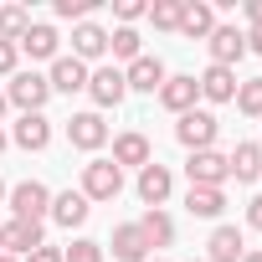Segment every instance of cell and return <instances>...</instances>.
Returning <instances> with one entry per match:
<instances>
[{
    "label": "cell",
    "mask_w": 262,
    "mask_h": 262,
    "mask_svg": "<svg viewBox=\"0 0 262 262\" xmlns=\"http://www.w3.org/2000/svg\"><path fill=\"white\" fill-rule=\"evenodd\" d=\"M236 108H242V113H252V118H262V77H252V82H242V88H236Z\"/></svg>",
    "instance_id": "28"
},
{
    "label": "cell",
    "mask_w": 262,
    "mask_h": 262,
    "mask_svg": "<svg viewBox=\"0 0 262 262\" xmlns=\"http://www.w3.org/2000/svg\"><path fill=\"white\" fill-rule=\"evenodd\" d=\"M242 262H262V252H247V257H242Z\"/></svg>",
    "instance_id": "38"
},
{
    "label": "cell",
    "mask_w": 262,
    "mask_h": 262,
    "mask_svg": "<svg viewBox=\"0 0 262 262\" xmlns=\"http://www.w3.org/2000/svg\"><path fill=\"white\" fill-rule=\"evenodd\" d=\"M16 47L31 52V57H57V31H52V26H26V36H21Z\"/></svg>",
    "instance_id": "24"
},
{
    "label": "cell",
    "mask_w": 262,
    "mask_h": 262,
    "mask_svg": "<svg viewBox=\"0 0 262 262\" xmlns=\"http://www.w3.org/2000/svg\"><path fill=\"white\" fill-rule=\"evenodd\" d=\"M206 247H211V257H206V262H242V257H247V242H242V231H236V226H216Z\"/></svg>",
    "instance_id": "11"
},
{
    "label": "cell",
    "mask_w": 262,
    "mask_h": 262,
    "mask_svg": "<svg viewBox=\"0 0 262 262\" xmlns=\"http://www.w3.org/2000/svg\"><path fill=\"white\" fill-rule=\"evenodd\" d=\"M0 149H6V134H0Z\"/></svg>",
    "instance_id": "43"
},
{
    "label": "cell",
    "mask_w": 262,
    "mask_h": 262,
    "mask_svg": "<svg viewBox=\"0 0 262 262\" xmlns=\"http://www.w3.org/2000/svg\"><path fill=\"white\" fill-rule=\"evenodd\" d=\"M0 113H6V93H0Z\"/></svg>",
    "instance_id": "41"
},
{
    "label": "cell",
    "mask_w": 262,
    "mask_h": 262,
    "mask_svg": "<svg viewBox=\"0 0 262 262\" xmlns=\"http://www.w3.org/2000/svg\"><path fill=\"white\" fill-rule=\"evenodd\" d=\"M11 211H16V221H41V216L52 211L47 185H41V180H21V185L11 190Z\"/></svg>",
    "instance_id": "2"
},
{
    "label": "cell",
    "mask_w": 262,
    "mask_h": 262,
    "mask_svg": "<svg viewBox=\"0 0 262 262\" xmlns=\"http://www.w3.org/2000/svg\"><path fill=\"white\" fill-rule=\"evenodd\" d=\"M6 247H11V252H26V257H31L36 247H47V242H41V221H11V226H6Z\"/></svg>",
    "instance_id": "19"
},
{
    "label": "cell",
    "mask_w": 262,
    "mask_h": 262,
    "mask_svg": "<svg viewBox=\"0 0 262 262\" xmlns=\"http://www.w3.org/2000/svg\"><path fill=\"white\" fill-rule=\"evenodd\" d=\"M62 262H103V247H98V242H72V247L62 252Z\"/></svg>",
    "instance_id": "30"
},
{
    "label": "cell",
    "mask_w": 262,
    "mask_h": 262,
    "mask_svg": "<svg viewBox=\"0 0 262 262\" xmlns=\"http://www.w3.org/2000/svg\"><path fill=\"white\" fill-rule=\"evenodd\" d=\"M247 52H257V57H262V26H252V36H247Z\"/></svg>",
    "instance_id": "37"
},
{
    "label": "cell",
    "mask_w": 262,
    "mask_h": 262,
    "mask_svg": "<svg viewBox=\"0 0 262 262\" xmlns=\"http://www.w3.org/2000/svg\"><path fill=\"white\" fill-rule=\"evenodd\" d=\"M67 139H72L77 149H98V144L108 139V123H103L98 113H72V118H67Z\"/></svg>",
    "instance_id": "8"
},
{
    "label": "cell",
    "mask_w": 262,
    "mask_h": 262,
    "mask_svg": "<svg viewBox=\"0 0 262 262\" xmlns=\"http://www.w3.org/2000/svg\"><path fill=\"white\" fill-rule=\"evenodd\" d=\"M47 82H52L57 93H82V88H88V67H82L77 57H57V62H52V77H47Z\"/></svg>",
    "instance_id": "12"
},
{
    "label": "cell",
    "mask_w": 262,
    "mask_h": 262,
    "mask_svg": "<svg viewBox=\"0 0 262 262\" xmlns=\"http://www.w3.org/2000/svg\"><path fill=\"white\" fill-rule=\"evenodd\" d=\"M185 211H190V216H221V211H226V195H221V190H211V185H190Z\"/></svg>",
    "instance_id": "22"
},
{
    "label": "cell",
    "mask_w": 262,
    "mask_h": 262,
    "mask_svg": "<svg viewBox=\"0 0 262 262\" xmlns=\"http://www.w3.org/2000/svg\"><path fill=\"white\" fill-rule=\"evenodd\" d=\"M242 57H247V36L236 26H216L211 31V67H231Z\"/></svg>",
    "instance_id": "7"
},
{
    "label": "cell",
    "mask_w": 262,
    "mask_h": 262,
    "mask_svg": "<svg viewBox=\"0 0 262 262\" xmlns=\"http://www.w3.org/2000/svg\"><path fill=\"white\" fill-rule=\"evenodd\" d=\"M52 216H57L62 226H82V221H88V195H82V190H62V195L52 201Z\"/></svg>",
    "instance_id": "18"
},
{
    "label": "cell",
    "mask_w": 262,
    "mask_h": 262,
    "mask_svg": "<svg viewBox=\"0 0 262 262\" xmlns=\"http://www.w3.org/2000/svg\"><path fill=\"white\" fill-rule=\"evenodd\" d=\"M175 139H180L190 155H195V149H211V139H216V118H211V113H195V108H190V113H180Z\"/></svg>",
    "instance_id": "4"
},
{
    "label": "cell",
    "mask_w": 262,
    "mask_h": 262,
    "mask_svg": "<svg viewBox=\"0 0 262 262\" xmlns=\"http://www.w3.org/2000/svg\"><path fill=\"white\" fill-rule=\"evenodd\" d=\"M113 257H118V262H144V257H149L144 231H139V226H118V231H113Z\"/></svg>",
    "instance_id": "14"
},
{
    "label": "cell",
    "mask_w": 262,
    "mask_h": 262,
    "mask_svg": "<svg viewBox=\"0 0 262 262\" xmlns=\"http://www.w3.org/2000/svg\"><path fill=\"white\" fill-rule=\"evenodd\" d=\"M226 170H231L236 180H257V175H262V149H257V144H236L231 160H226Z\"/></svg>",
    "instance_id": "21"
},
{
    "label": "cell",
    "mask_w": 262,
    "mask_h": 262,
    "mask_svg": "<svg viewBox=\"0 0 262 262\" xmlns=\"http://www.w3.org/2000/svg\"><path fill=\"white\" fill-rule=\"evenodd\" d=\"M123 82L139 88V93H160V88H165V67H160V57H134V62H128V72H123Z\"/></svg>",
    "instance_id": "10"
},
{
    "label": "cell",
    "mask_w": 262,
    "mask_h": 262,
    "mask_svg": "<svg viewBox=\"0 0 262 262\" xmlns=\"http://www.w3.org/2000/svg\"><path fill=\"white\" fill-rule=\"evenodd\" d=\"M0 201H6V185H0Z\"/></svg>",
    "instance_id": "42"
},
{
    "label": "cell",
    "mask_w": 262,
    "mask_h": 262,
    "mask_svg": "<svg viewBox=\"0 0 262 262\" xmlns=\"http://www.w3.org/2000/svg\"><path fill=\"white\" fill-rule=\"evenodd\" d=\"M26 262H62V252H57V247H36Z\"/></svg>",
    "instance_id": "33"
},
{
    "label": "cell",
    "mask_w": 262,
    "mask_h": 262,
    "mask_svg": "<svg viewBox=\"0 0 262 262\" xmlns=\"http://www.w3.org/2000/svg\"><path fill=\"white\" fill-rule=\"evenodd\" d=\"M47 139H52V123H47L41 113H26V118L16 123V144H21V149H47Z\"/></svg>",
    "instance_id": "20"
},
{
    "label": "cell",
    "mask_w": 262,
    "mask_h": 262,
    "mask_svg": "<svg viewBox=\"0 0 262 262\" xmlns=\"http://www.w3.org/2000/svg\"><path fill=\"white\" fill-rule=\"evenodd\" d=\"M201 98V88H195V77H165V88H160V103L170 108V113H190V103Z\"/></svg>",
    "instance_id": "13"
},
{
    "label": "cell",
    "mask_w": 262,
    "mask_h": 262,
    "mask_svg": "<svg viewBox=\"0 0 262 262\" xmlns=\"http://www.w3.org/2000/svg\"><path fill=\"white\" fill-rule=\"evenodd\" d=\"M88 11H93V0H57V16L62 21H82Z\"/></svg>",
    "instance_id": "31"
},
{
    "label": "cell",
    "mask_w": 262,
    "mask_h": 262,
    "mask_svg": "<svg viewBox=\"0 0 262 262\" xmlns=\"http://www.w3.org/2000/svg\"><path fill=\"white\" fill-rule=\"evenodd\" d=\"M247 221H252V226H257V231H262V195H257V201H252V206H247Z\"/></svg>",
    "instance_id": "35"
},
{
    "label": "cell",
    "mask_w": 262,
    "mask_h": 262,
    "mask_svg": "<svg viewBox=\"0 0 262 262\" xmlns=\"http://www.w3.org/2000/svg\"><path fill=\"white\" fill-rule=\"evenodd\" d=\"M118 16H123V21H139L144 6H139V0H118Z\"/></svg>",
    "instance_id": "32"
},
{
    "label": "cell",
    "mask_w": 262,
    "mask_h": 262,
    "mask_svg": "<svg viewBox=\"0 0 262 262\" xmlns=\"http://www.w3.org/2000/svg\"><path fill=\"white\" fill-rule=\"evenodd\" d=\"M113 165H149V139L144 134H118L113 139Z\"/></svg>",
    "instance_id": "16"
},
{
    "label": "cell",
    "mask_w": 262,
    "mask_h": 262,
    "mask_svg": "<svg viewBox=\"0 0 262 262\" xmlns=\"http://www.w3.org/2000/svg\"><path fill=\"white\" fill-rule=\"evenodd\" d=\"M185 175H190V185H211V190H221V180H231L226 155H216V149H195L190 165H185Z\"/></svg>",
    "instance_id": "3"
},
{
    "label": "cell",
    "mask_w": 262,
    "mask_h": 262,
    "mask_svg": "<svg viewBox=\"0 0 262 262\" xmlns=\"http://www.w3.org/2000/svg\"><path fill=\"white\" fill-rule=\"evenodd\" d=\"M52 98V82L41 77V72H16V82H11V103L16 108H26V113H41V103Z\"/></svg>",
    "instance_id": "5"
},
{
    "label": "cell",
    "mask_w": 262,
    "mask_h": 262,
    "mask_svg": "<svg viewBox=\"0 0 262 262\" xmlns=\"http://www.w3.org/2000/svg\"><path fill=\"white\" fill-rule=\"evenodd\" d=\"M155 26L160 31H180V16H185V6H180V0H155Z\"/></svg>",
    "instance_id": "27"
},
{
    "label": "cell",
    "mask_w": 262,
    "mask_h": 262,
    "mask_svg": "<svg viewBox=\"0 0 262 262\" xmlns=\"http://www.w3.org/2000/svg\"><path fill=\"white\" fill-rule=\"evenodd\" d=\"M170 185H175V180H170V170H165V165H144V170H139V195H144L155 211H160V201L170 195Z\"/></svg>",
    "instance_id": "15"
},
{
    "label": "cell",
    "mask_w": 262,
    "mask_h": 262,
    "mask_svg": "<svg viewBox=\"0 0 262 262\" xmlns=\"http://www.w3.org/2000/svg\"><path fill=\"white\" fill-rule=\"evenodd\" d=\"M123 190V170L113 165V160H93L88 170H82V195L88 201H113Z\"/></svg>",
    "instance_id": "1"
},
{
    "label": "cell",
    "mask_w": 262,
    "mask_h": 262,
    "mask_svg": "<svg viewBox=\"0 0 262 262\" xmlns=\"http://www.w3.org/2000/svg\"><path fill=\"white\" fill-rule=\"evenodd\" d=\"M11 67H16V47H11V41H0V72H11Z\"/></svg>",
    "instance_id": "34"
},
{
    "label": "cell",
    "mask_w": 262,
    "mask_h": 262,
    "mask_svg": "<svg viewBox=\"0 0 262 262\" xmlns=\"http://www.w3.org/2000/svg\"><path fill=\"white\" fill-rule=\"evenodd\" d=\"M195 88H201V98H211V103H231V98H236V72H231V67H206V72L195 77Z\"/></svg>",
    "instance_id": "9"
},
{
    "label": "cell",
    "mask_w": 262,
    "mask_h": 262,
    "mask_svg": "<svg viewBox=\"0 0 262 262\" xmlns=\"http://www.w3.org/2000/svg\"><path fill=\"white\" fill-rule=\"evenodd\" d=\"M139 231H144V242H149V247H165V242L175 236V221H170L165 211H149V216L139 221Z\"/></svg>",
    "instance_id": "26"
},
{
    "label": "cell",
    "mask_w": 262,
    "mask_h": 262,
    "mask_svg": "<svg viewBox=\"0 0 262 262\" xmlns=\"http://www.w3.org/2000/svg\"><path fill=\"white\" fill-rule=\"evenodd\" d=\"M247 21H252V26H262V0H247Z\"/></svg>",
    "instance_id": "36"
},
{
    "label": "cell",
    "mask_w": 262,
    "mask_h": 262,
    "mask_svg": "<svg viewBox=\"0 0 262 262\" xmlns=\"http://www.w3.org/2000/svg\"><path fill=\"white\" fill-rule=\"evenodd\" d=\"M26 26H31V16H26L21 6H0V41L16 47V41L26 36Z\"/></svg>",
    "instance_id": "25"
},
{
    "label": "cell",
    "mask_w": 262,
    "mask_h": 262,
    "mask_svg": "<svg viewBox=\"0 0 262 262\" xmlns=\"http://www.w3.org/2000/svg\"><path fill=\"white\" fill-rule=\"evenodd\" d=\"M72 52H77V62H82V57H103V52H108V31L93 26V21H82V26L72 31Z\"/></svg>",
    "instance_id": "17"
},
{
    "label": "cell",
    "mask_w": 262,
    "mask_h": 262,
    "mask_svg": "<svg viewBox=\"0 0 262 262\" xmlns=\"http://www.w3.org/2000/svg\"><path fill=\"white\" fill-rule=\"evenodd\" d=\"M0 262H16V257H11V252H0Z\"/></svg>",
    "instance_id": "40"
},
{
    "label": "cell",
    "mask_w": 262,
    "mask_h": 262,
    "mask_svg": "<svg viewBox=\"0 0 262 262\" xmlns=\"http://www.w3.org/2000/svg\"><path fill=\"white\" fill-rule=\"evenodd\" d=\"M88 93H93V103H98V108H118V103H123V93H128V82H123V72H118V67H98V72L88 77Z\"/></svg>",
    "instance_id": "6"
},
{
    "label": "cell",
    "mask_w": 262,
    "mask_h": 262,
    "mask_svg": "<svg viewBox=\"0 0 262 262\" xmlns=\"http://www.w3.org/2000/svg\"><path fill=\"white\" fill-rule=\"evenodd\" d=\"M180 31H185V36H211V31H216V11H211V6H195V0H190L185 16H180Z\"/></svg>",
    "instance_id": "23"
},
{
    "label": "cell",
    "mask_w": 262,
    "mask_h": 262,
    "mask_svg": "<svg viewBox=\"0 0 262 262\" xmlns=\"http://www.w3.org/2000/svg\"><path fill=\"white\" fill-rule=\"evenodd\" d=\"M0 252H6V226H0Z\"/></svg>",
    "instance_id": "39"
},
{
    "label": "cell",
    "mask_w": 262,
    "mask_h": 262,
    "mask_svg": "<svg viewBox=\"0 0 262 262\" xmlns=\"http://www.w3.org/2000/svg\"><path fill=\"white\" fill-rule=\"evenodd\" d=\"M108 47H113V57H128V62H134V57H139V31H128V26H123V31L108 36Z\"/></svg>",
    "instance_id": "29"
}]
</instances>
